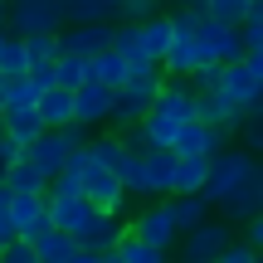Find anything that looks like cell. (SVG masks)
<instances>
[{"mask_svg": "<svg viewBox=\"0 0 263 263\" xmlns=\"http://www.w3.org/2000/svg\"><path fill=\"white\" fill-rule=\"evenodd\" d=\"M83 141H88V132H83V127H59V132H44L39 141H29V146H25V161L39 171V176H44V185H49V180H54L59 171L68 166V156H73Z\"/></svg>", "mask_w": 263, "mask_h": 263, "instance_id": "obj_1", "label": "cell"}, {"mask_svg": "<svg viewBox=\"0 0 263 263\" xmlns=\"http://www.w3.org/2000/svg\"><path fill=\"white\" fill-rule=\"evenodd\" d=\"M59 29H64L59 0H5V34H10V39L59 34Z\"/></svg>", "mask_w": 263, "mask_h": 263, "instance_id": "obj_2", "label": "cell"}, {"mask_svg": "<svg viewBox=\"0 0 263 263\" xmlns=\"http://www.w3.org/2000/svg\"><path fill=\"white\" fill-rule=\"evenodd\" d=\"M219 73H224V83H219V98H229L239 112L258 107V93H263V54H244L239 64H224Z\"/></svg>", "mask_w": 263, "mask_h": 263, "instance_id": "obj_3", "label": "cell"}, {"mask_svg": "<svg viewBox=\"0 0 263 263\" xmlns=\"http://www.w3.org/2000/svg\"><path fill=\"white\" fill-rule=\"evenodd\" d=\"M249 166H254V156H249V151H239V146H224L215 161H210V176H205V190H200V200H205V205L215 210L219 200H224L229 190H234L239 180L249 176Z\"/></svg>", "mask_w": 263, "mask_h": 263, "instance_id": "obj_4", "label": "cell"}, {"mask_svg": "<svg viewBox=\"0 0 263 263\" xmlns=\"http://www.w3.org/2000/svg\"><path fill=\"white\" fill-rule=\"evenodd\" d=\"M215 210H219V219H224L229 229H234V224H249V219H258V210H263V166H258V161L249 166V176L239 180V185L229 190Z\"/></svg>", "mask_w": 263, "mask_h": 263, "instance_id": "obj_5", "label": "cell"}, {"mask_svg": "<svg viewBox=\"0 0 263 263\" xmlns=\"http://www.w3.org/2000/svg\"><path fill=\"white\" fill-rule=\"evenodd\" d=\"M122 234H127V219L122 215H98V210H88V219L68 239H73V249H83V254H112Z\"/></svg>", "mask_w": 263, "mask_h": 263, "instance_id": "obj_6", "label": "cell"}, {"mask_svg": "<svg viewBox=\"0 0 263 263\" xmlns=\"http://www.w3.org/2000/svg\"><path fill=\"white\" fill-rule=\"evenodd\" d=\"M127 234H132V239H141L146 249H161V254H166V249H171V244L180 239L161 200H151V205L141 210V215H132V219H127Z\"/></svg>", "mask_w": 263, "mask_h": 263, "instance_id": "obj_7", "label": "cell"}, {"mask_svg": "<svg viewBox=\"0 0 263 263\" xmlns=\"http://www.w3.org/2000/svg\"><path fill=\"white\" fill-rule=\"evenodd\" d=\"M161 88H141V83H122L112 93V112H107V132H122V127H137L141 117L151 112Z\"/></svg>", "mask_w": 263, "mask_h": 263, "instance_id": "obj_8", "label": "cell"}, {"mask_svg": "<svg viewBox=\"0 0 263 263\" xmlns=\"http://www.w3.org/2000/svg\"><path fill=\"white\" fill-rule=\"evenodd\" d=\"M229 244H234V229H229L224 219H205L200 229L185 234V249H180V254H185V263H215Z\"/></svg>", "mask_w": 263, "mask_h": 263, "instance_id": "obj_9", "label": "cell"}, {"mask_svg": "<svg viewBox=\"0 0 263 263\" xmlns=\"http://www.w3.org/2000/svg\"><path fill=\"white\" fill-rule=\"evenodd\" d=\"M224 146H229V132L205 127V122H185V127L176 132V146H171V156H200V161H215Z\"/></svg>", "mask_w": 263, "mask_h": 263, "instance_id": "obj_10", "label": "cell"}, {"mask_svg": "<svg viewBox=\"0 0 263 263\" xmlns=\"http://www.w3.org/2000/svg\"><path fill=\"white\" fill-rule=\"evenodd\" d=\"M5 224L15 229V239L20 244H34L39 234H44V195H10V205H5Z\"/></svg>", "mask_w": 263, "mask_h": 263, "instance_id": "obj_11", "label": "cell"}, {"mask_svg": "<svg viewBox=\"0 0 263 263\" xmlns=\"http://www.w3.org/2000/svg\"><path fill=\"white\" fill-rule=\"evenodd\" d=\"M68 98H73V127H83V132L107 127V112H112V93H107V88L83 83V88H73Z\"/></svg>", "mask_w": 263, "mask_h": 263, "instance_id": "obj_12", "label": "cell"}, {"mask_svg": "<svg viewBox=\"0 0 263 263\" xmlns=\"http://www.w3.org/2000/svg\"><path fill=\"white\" fill-rule=\"evenodd\" d=\"M59 54L68 59H98L107 54V25H73V29H59Z\"/></svg>", "mask_w": 263, "mask_h": 263, "instance_id": "obj_13", "label": "cell"}, {"mask_svg": "<svg viewBox=\"0 0 263 263\" xmlns=\"http://www.w3.org/2000/svg\"><path fill=\"white\" fill-rule=\"evenodd\" d=\"M171 171H176V156H171V151H146V156H141V195L146 200H166L171 195Z\"/></svg>", "mask_w": 263, "mask_h": 263, "instance_id": "obj_14", "label": "cell"}, {"mask_svg": "<svg viewBox=\"0 0 263 263\" xmlns=\"http://www.w3.org/2000/svg\"><path fill=\"white\" fill-rule=\"evenodd\" d=\"M83 219H88L83 195H44V224H49V229H59V234H73Z\"/></svg>", "mask_w": 263, "mask_h": 263, "instance_id": "obj_15", "label": "cell"}, {"mask_svg": "<svg viewBox=\"0 0 263 263\" xmlns=\"http://www.w3.org/2000/svg\"><path fill=\"white\" fill-rule=\"evenodd\" d=\"M34 117L44 132H59V127H73V98L64 93V88H49V93H39L34 103Z\"/></svg>", "mask_w": 263, "mask_h": 263, "instance_id": "obj_16", "label": "cell"}, {"mask_svg": "<svg viewBox=\"0 0 263 263\" xmlns=\"http://www.w3.org/2000/svg\"><path fill=\"white\" fill-rule=\"evenodd\" d=\"M166 205V215H171V224H176V234H190V229H200L210 219V205L200 195H166L161 200Z\"/></svg>", "mask_w": 263, "mask_h": 263, "instance_id": "obj_17", "label": "cell"}, {"mask_svg": "<svg viewBox=\"0 0 263 263\" xmlns=\"http://www.w3.org/2000/svg\"><path fill=\"white\" fill-rule=\"evenodd\" d=\"M190 103H195V93H190L185 83H161V93H156V103H151V112L166 117V122H176V127H185V122H190Z\"/></svg>", "mask_w": 263, "mask_h": 263, "instance_id": "obj_18", "label": "cell"}, {"mask_svg": "<svg viewBox=\"0 0 263 263\" xmlns=\"http://www.w3.org/2000/svg\"><path fill=\"white\" fill-rule=\"evenodd\" d=\"M64 29L73 25H112V0H59Z\"/></svg>", "mask_w": 263, "mask_h": 263, "instance_id": "obj_19", "label": "cell"}, {"mask_svg": "<svg viewBox=\"0 0 263 263\" xmlns=\"http://www.w3.org/2000/svg\"><path fill=\"white\" fill-rule=\"evenodd\" d=\"M166 44H171V20H166V10H161V15H151L146 25H137V49H141V59L161 64Z\"/></svg>", "mask_w": 263, "mask_h": 263, "instance_id": "obj_20", "label": "cell"}, {"mask_svg": "<svg viewBox=\"0 0 263 263\" xmlns=\"http://www.w3.org/2000/svg\"><path fill=\"white\" fill-rule=\"evenodd\" d=\"M83 83H93V88H107V93H117V88L127 83V73H122V59H117V54H98V59H88V64H83Z\"/></svg>", "mask_w": 263, "mask_h": 263, "instance_id": "obj_21", "label": "cell"}, {"mask_svg": "<svg viewBox=\"0 0 263 263\" xmlns=\"http://www.w3.org/2000/svg\"><path fill=\"white\" fill-rule=\"evenodd\" d=\"M0 137H10L20 151H25L29 141L44 137V127H39V117H34V112H0Z\"/></svg>", "mask_w": 263, "mask_h": 263, "instance_id": "obj_22", "label": "cell"}, {"mask_svg": "<svg viewBox=\"0 0 263 263\" xmlns=\"http://www.w3.org/2000/svg\"><path fill=\"white\" fill-rule=\"evenodd\" d=\"M0 185H5L10 195H44V176H39V171L29 166L25 156H20L15 166H10L5 176H0Z\"/></svg>", "mask_w": 263, "mask_h": 263, "instance_id": "obj_23", "label": "cell"}, {"mask_svg": "<svg viewBox=\"0 0 263 263\" xmlns=\"http://www.w3.org/2000/svg\"><path fill=\"white\" fill-rule=\"evenodd\" d=\"M29 249H34L39 263H68V258H73V239L59 234V229H44V234H39Z\"/></svg>", "mask_w": 263, "mask_h": 263, "instance_id": "obj_24", "label": "cell"}, {"mask_svg": "<svg viewBox=\"0 0 263 263\" xmlns=\"http://www.w3.org/2000/svg\"><path fill=\"white\" fill-rule=\"evenodd\" d=\"M249 10H254V5H244V0H205V20L219 25V29H239Z\"/></svg>", "mask_w": 263, "mask_h": 263, "instance_id": "obj_25", "label": "cell"}, {"mask_svg": "<svg viewBox=\"0 0 263 263\" xmlns=\"http://www.w3.org/2000/svg\"><path fill=\"white\" fill-rule=\"evenodd\" d=\"M20 44H25V64L29 68H49L59 59V34H29Z\"/></svg>", "mask_w": 263, "mask_h": 263, "instance_id": "obj_26", "label": "cell"}, {"mask_svg": "<svg viewBox=\"0 0 263 263\" xmlns=\"http://www.w3.org/2000/svg\"><path fill=\"white\" fill-rule=\"evenodd\" d=\"M39 93L29 78H15V83H5V98H0V112H34Z\"/></svg>", "mask_w": 263, "mask_h": 263, "instance_id": "obj_27", "label": "cell"}, {"mask_svg": "<svg viewBox=\"0 0 263 263\" xmlns=\"http://www.w3.org/2000/svg\"><path fill=\"white\" fill-rule=\"evenodd\" d=\"M25 73H29V64H25V44L5 34V44H0V78H5V83H15V78H25Z\"/></svg>", "mask_w": 263, "mask_h": 263, "instance_id": "obj_28", "label": "cell"}, {"mask_svg": "<svg viewBox=\"0 0 263 263\" xmlns=\"http://www.w3.org/2000/svg\"><path fill=\"white\" fill-rule=\"evenodd\" d=\"M151 15H161L156 0H112V25H146Z\"/></svg>", "mask_w": 263, "mask_h": 263, "instance_id": "obj_29", "label": "cell"}, {"mask_svg": "<svg viewBox=\"0 0 263 263\" xmlns=\"http://www.w3.org/2000/svg\"><path fill=\"white\" fill-rule=\"evenodd\" d=\"M112 254L122 258V263H171L166 254H161V249H146L141 239H132V234H122V239H117V249H112Z\"/></svg>", "mask_w": 263, "mask_h": 263, "instance_id": "obj_30", "label": "cell"}, {"mask_svg": "<svg viewBox=\"0 0 263 263\" xmlns=\"http://www.w3.org/2000/svg\"><path fill=\"white\" fill-rule=\"evenodd\" d=\"M219 83H224V73H219V64H205V68H195V73L185 78V88L195 98H215L219 93Z\"/></svg>", "mask_w": 263, "mask_h": 263, "instance_id": "obj_31", "label": "cell"}, {"mask_svg": "<svg viewBox=\"0 0 263 263\" xmlns=\"http://www.w3.org/2000/svg\"><path fill=\"white\" fill-rule=\"evenodd\" d=\"M122 73H127V83H141V88H161V83H166V78H161V68L151 64V59H127Z\"/></svg>", "mask_w": 263, "mask_h": 263, "instance_id": "obj_32", "label": "cell"}, {"mask_svg": "<svg viewBox=\"0 0 263 263\" xmlns=\"http://www.w3.org/2000/svg\"><path fill=\"white\" fill-rule=\"evenodd\" d=\"M234 132L244 137V146H239V151H249V156H254V151L263 146V122H258V107H249V112H244V122H239Z\"/></svg>", "mask_w": 263, "mask_h": 263, "instance_id": "obj_33", "label": "cell"}, {"mask_svg": "<svg viewBox=\"0 0 263 263\" xmlns=\"http://www.w3.org/2000/svg\"><path fill=\"white\" fill-rule=\"evenodd\" d=\"M215 263H258V254H254V249H244V244L234 239V244H229V249H224V254H219Z\"/></svg>", "mask_w": 263, "mask_h": 263, "instance_id": "obj_34", "label": "cell"}, {"mask_svg": "<svg viewBox=\"0 0 263 263\" xmlns=\"http://www.w3.org/2000/svg\"><path fill=\"white\" fill-rule=\"evenodd\" d=\"M0 263H39V258H34V249H29V244H20V239H15V244L0 254Z\"/></svg>", "mask_w": 263, "mask_h": 263, "instance_id": "obj_35", "label": "cell"}, {"mask_svg": "<svg viewBox=\"0 0 263 263\" xmlns=\"http://www.w3.org/2000/svg\"><path fill=\"white\" fill-rule=\"evenodd\" d=\"M20 156H25V151H20V146H15V141H10V137H0V176H5V171L15 166Z\"/></svg>", "mask_w": 263, "mask_h": 263, "instance_id": "obj_36", "label": "cell"}, {"mask_svg": "<svg viewBox=\"0 0 263 263\" xmlns=\"http://www.w3.org/2000/svg\"><path fill=\"white\" fill-rule=\"evenodd\" d=\"M10 244H15V229H10V224H5V215H0V254H5Z\"/></svg>", "mask_w": 263, "mask_h": 263, "instance_id": "obj_37", "label": "cell"}, {"mask_svg": "<svg viewBox=\"0 0 263 263\" xmlns=\"http://www.w3.org/2000/svg\"><path fill=\"white\" fill-rule=\"evenodd\" d=\"M68 263H103V254H83V249H73V258Z\"/></svg>", "mask_w": 263, "mask_h": 263, "instance_id": "obj_38", "label": "cell"}, {"mask_svg": "<svg viewBox=\"0 0 263 263\" xmlns=\"http://www.w3.org/2000/svg\"><path fill=\"white\" fill-rule=\"evenodd\" d=\"M5 205H10V190H5V185H0V215H5Z\"/></svg>", "mask_w": 263, "mask_h": 263, "instance_id": "obj_39", "label": "cell"}, {"mask_svg": "<svg viewBox=\"0 0 263 263\" xmlns=\"http://www.w3.org/2000/svg\"><path fill=\"white\" fill-rule=\"evenodd\" d=\"M180 5H190V10H205V0H180Z\"/></svg>", "mask_w": 263, "mask_h": 263, "instance_id": "obj_40", "label": "cell"}, {"mask_svg": "<svg viewBox=\"0 0 263 263\" xmlns=\"http://www.w3.org/2000/svg\"><path fill=\"white\" fill-rule=\"evenodd\" d=\"M103 263H122V258H117V254H103Z\"/></svg>", "mask_w": 263, "mask_h": 263, "instance_id": "obj_41", "label": "cell"}, {"mask_svg": "<svg viewBox=\"0 0 263 263\" xmlns=\"http://www.w3.org/2000/svg\"><path fill=\"white\" fill-rule=\"evenodd\" d=\"M0 29H5V5H0Z\"/></svg>", "mask_w": 263, "mask_h": 263, "instance_id": "obj_42", "label": "cell"}, {"mask_svg": "<svg viewBox=\"0 0 263 263\" xmlns=\"http://www.w3.org/2000/svg\"><path fill=\"white\" fill-rule=\"evenodd\" d=\"M0 98H5V78H0Z\"/></svg>", "mask_w": 263, "mask_h": 263, "instance_id": "obj_43", "label": "cell"}, {"mask_svg": "<svg viewBox=\"0 0 263 263\" xmlns=\"http://www.w3.org/2000/svg\"><path fill=\"white\" fill-rule=\"evenodd\" d=\"M244 5H263V0H244Z\"/></svg>", "mask_w": 263, "mask_h": 263, "instance_id": "obj_44", "label": "cell"}, {"mask_svg": "<svg viewBox=\"0 0 263 263\" xmlns=\"http://www.w3.org/2000/svg\"><path fill=\"white\" fill-rule=\"evenodd\" d=\"M0 44H5V29H0Z\"/></svg>", "mask_w": 263, "mask_h": 263, "instance_id": "obj_45", "label": "cell"}, {"mask_svg": "<svg viewBox=\"0 0 263 263\" xmlns=\"http://www.w3.org/2000/svg\"><path fill=\"white\" fill-rule=\"evenodd\" d=\"M0 5H5V0H0Z\"/></svg>", "mask_w": 263, "mask_h": 263, "instance_id": "obj_46", "label": "cell"}]
</instances>
